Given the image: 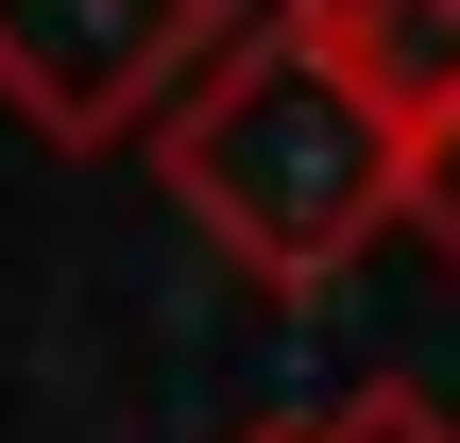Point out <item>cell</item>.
<instances>
[{"label": "cell", "instance_id": "cell-1", "mask_svg": "<svg viewBox=\"0 0 460 443\" xmlns=\"http://www.w3.org/2000/svg\"><path fill=\"white\" fill-rule=\"evenodd\" d=\"M154 171L256 290H341L358 239L410 222V120L341 51H307L290 17H239L205 51V85L154 120Z\"/></svg>", "mask_w": 460, "mask_h": 443}, {"label": "cell", "instance_id": "cell-4", "mask_svg": "<svg viewBox=\"0 0 460 443\" xmlns=\"http://www.w3.org/2000/svg\"><path fill=\"white\" fill-rule=\"evenodd\" d=\"M307 443H460V410L410 393V376H358L341 410H307Z\"/></svg>", "mask_w": 460, "mask_h": 443}, {"label": "cell", "instance_id": "cell-2", "mask_svg": "<svg viewBox=\"0 0 460 443\" xmlns=\"http://www.w3.org/2000/svg\"><path fill=\"white\" fill-rule=\"evenodd\" d=\"M222 34H239L222 0H0V102L34 137L102 154V137H154Z\"/></svg>", "mask_w": 460, "mask_h": 443}, {"label": "cell", "instance_id": "cell-3", "mask_svg": "<svg viewBox=\"0 0 460 443\" xmlns=\"http://www.w3.org/2000/svg\"><path fill=\"white\" fill-rule=\"evenodd\" d=\"M307 51H341L393 120H460V0H273Z\"/></svg>", "mask_w": 460, "mask_h": 443}, {"label": "cell", "instance_id": "cell-6", "mask_svg": "<svg viewBox=\"0 0 460 443\" xmlns=\"http://www.w3.org/2000/svg\"><path fill=\"white\" fill-rule=\"evenodd\" d=\"M256 443H307V427H256Z\"/></svg>", "mask_w": 460, "mask_h": 443}, {"label": "cell", "instance_id": "cell-5", "mask_svg": "<svg viewBox=\"0 0 460 443\" xmlns=\"http://www.w3.org/2000/svg\"><path fill=\"white\" fill-rule=\"evenodd\" d=\"M410 239L460 256V120H410Z\"/></svg>", "mask_w": 460, "mask_h": 443}]
</instances>
